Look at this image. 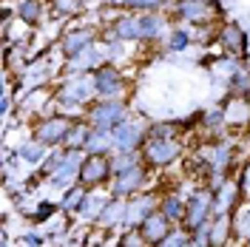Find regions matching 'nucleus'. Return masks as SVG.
Returning <instances> with one entry per match:
<instances>
[{"label": "nucleus", "instance_id": "1", "mask_svg": "<svg viewBox=\"0 0 250 247\" xmlns=\"http://www.w3.org/2000/svg\"><path fill=\"white\" fill-rule=\"evenodd\" d=\"M51 88H54V108L68 117H83L88 103L97 100L91 74H62Z\"/></svg>", "mask_w": 250, "mask_h": 247}, {"label": "nucleus", "instance_id": "2", "mask_svg": "<svg viewBox=\"0 0 250 247\" xmlns=\"http://www.w3.org/2000/svg\"><path fill=\"white\" fill-rule=\"evenodd\" d=\"M94 77V91L103 100H131V77L125 74V68L120 62H103L97 71H91Z\"/></svg>", "mask_w": 250, "mask_h": 247}, {"label": "nucleus", "instance_id": "3", "mask_svg": "<svg viewBox=\"0 0 250 247\" xmlns=\"http://www.w3.org/2000/svg\"><path fill=\"white\" fill-rule=\"evenodd\" d=\"M128 114H131V100H103V97L88 103V108L83 111L88 125L100 128V131H114Z\"/></svg>", "mask_w": 250, "mask_h": 247}, {"label": "nucleus", "instance_id": "4", "mask_svg": "<svg viewBox=\"0 0 250 247\" xmlns=\"http://www.w3.org/2000/svg\"><path fill=\"white\" fill-rule=\"evenodd\" d=\"M182 156H185L182 137H176V139H148V142L142 145V159H145V165L154 168L156 173L173 168L176 162H182Z\"/></svg>", "mask_w": 250, "mask_h": 247}, {"label": "nucleus", "instance_id": "5", "mask_svg": "<svg viewBox=\"0 0 250 247\" xmlns=\"http://www.w3.org/2000/svg\"><path fill=\"white\" fill-rule=\"evenodd\" d=\"M185 199H188V207H185L182 227L193 233V230H199V227H205L213 219V187H208L205 182H199Z\"/></svg>", "mask_w": 250, "mask_h": 247}, {"label": "nucleus", "instance_id": "6", "mask_svg": "<svg viewBox=\"0 0 250 247\" xmlns=\"http://www.w3.org/2000/svg\"><path fill=\"white\" fill-rule=\"evenodd\" d=\"M154 168H148L145 162H140L137 168L131 170H123V173H114L108 182V190L111 196H120V199H131L134 193H140V190H148L151 182H154Z\"/></svg>", "mask_w": 250, "mask_h": 247}, {"label": "nucleus", "instance_id": "7", "mask_svg": "<svg viewBox=\"0 0 250 247\" xmlns=\"http://www.w3.org/2000/svg\"><path fill=\"white\" fill-rule=\"evenodd\" d=\"M71 120L68 114H46V117H37L31 123V137L40 139L46 148H62V142L68 137V128H71Z\"/></svg>", "mask_w": 250, "mask_h": 247}, {"label": "nucleus", "instance_id": "8", "mask_svg": "<svg viewBox=\"0 0 250 247\" xmlns=\"http://www.w3.org/2000/svg\"><path fill=\"white\" fill-rule=\"evenodd\" d=\"M168 15L176 23H188V26H202L210 20H219V6L216 0H173Z\"/></svg>", "mask_w": 250, "mask_h": 247}, {"label": "nucleus", "instance_id": "9", "mask_svg": "<svg viewBox=\"0 0 250 247\" xmlns=\"http://www.w3.org/2000/svg\"><path fill=\"white\" fill-rule=\"evenodd\" d=\"M111 137H114L117 151H142V145L148 142V123L137 114H128L123 123L111 131Z\"/></svg>", "mask_w": 250, "mask_h": 247}, {"label": "nucleus", "instance_id": "10", "mask_svg": "<svg viewBox=\"0 0 250 247\" xmlns=\"http://www.w3.org/2000/svg\"><path fill=\"white\" fill-rule=\"evenodd\" d=\"M216 48L222 54L248 60V51H250L248 29L239 26V23H233V20H222V23H219V31H216Z\"/></svg>", "mask_w": 250, "mask_h": 247}, {"label": "nucleus", "instance_id": "11", "mask_svg": "<svg viewBox=\"0 0 250 247\" xmlns=\"http://www.w3.org/2000/svg\"><path fill=\"white\" fill-rule=\"evenodd\" d=\"M171 26H173V17L168 12H142L140 15V46H145V48L162 46Z\"/></svg>", "mask_w": 250, "mask_h": 247}, {"label": "nucleus", "instance_id": "12", "mask_svg": "<svg viewBox=\"0 0 250 247\" xmlns=\"http://www.w3.org/2000/svg\"><path fill=\"white\" fill-rule=\"evenodd\" d=\"M100 40V29L97 26H88V23H83V26H68V29L60 34V40H57V51H60L62 60H68V57H74L80 54L83 48H88L91 43Z\"/></svg>", "mask_w": 250, "mask_h": 247}, {"label": "nucleus", "instance_id": "13", "mask_svg": "<svg viewBox=\"0 0 250 247\" xmlns=\"http://www.w3.org/2000/svg\"><path fill=\"white\" fill-rule=\"evenodd\" d=\"M159 196H162V190L159 187H148V190H140V193H134L131 199H128V207H125V227H140L145 219L151 216L154 210H159Z\"/></svg>", "mask_w": 250, "mask_h": 247}, {"label": "nucleus", "instance_id": "14", "mask_svg": "<svg viewBox=\"0 0 250 247\" xmlns=\"http://www.w3.org/2000/svg\"><path fill=\"white\" fill-rule=\"evenodd\" d=\"M83 159H85V151H68L65 148V159L60 162V168L54 170L51 176H46V187L62 193L65 187L80 182V165H83Z\"/></svg>", "mask_w": 250, "mask_h": 247}, {"label": "nucleus", "instance_id": "15", "mask_svg": "<svg viewBox=\"0 0 250 247\" xmlns=\"http://www.w3.org/2000/svg\"><path fill=\"white\" fill-rule=\"evenodd\" d=\"M103 62H108V57H105L103 40H97V43H91L88 48H83L80 54L62 60V74H91V71H97Z\"/></svg>", "mask_w": 250, "mask_h": 247}, {"label": "nucleus", "instance_id": "16", "mask_svg": "<svg viewBox=\"0 0 250 247\" xmlns=\"http://www.w3.org/2000/svg\"><path fill=\"white\" fill-rule=\"evenodd\" d=\"M111 176V156H97V154H85L83 165H80V182L85 187H108Z\"/></svg>", "mask_w": 250, "mask_h": 247}, {"label": "nucleus", "instance_id": "17", "mask_svg": "<svg viewBox=\"0 0 250 247\" xmlns=\"http://www.w3.org/2000/svg\"><path fill=\"white\" fill-rule=\"evenodd\" d=\"M245 190V185H239L236 179H225L219 187H213V216H219V213H233L236 207H239V202H242V193Z\"/></svg>", "mask_w": 250, "mask_h": 247}, {"label": "nucleus", "instance_id": "18", "mask_svg": "<svg viewBox=\"0 0 250 247\" xmlns=\"http://www.w3.org/2000/svg\"><path fill=\"white\" fill-rule=\"evenodd\" d=\"M15 9H17V20L29 31L40 29L46 23V17L51 15V3L48 0H17Z\"/></svg>", "mask_w": 250, "mask_h": 247}, {"label": "nucleus", "instance_id": "19", "mask_svg": "<svg viewBox=\"0 0 250 247\" xmlns=\"http://www.w3.org/2000/svg\"><path fill=\"white\" fill-rule=\"evenodd\" d=\"M125 207H128V199H120V196H111L103 207V213L97 219V230L103 233H120L125 227Z\"/></svg>", "mask_w": 250, "mask_h": 247}, {"label": "nucleus", "instance_id": "20", "mask_svg": "<svg viewBox=\"0 0 250 247\" xmlns=\"http://www.w3.org/2000/svg\"><path fill=\"white\" fill-rule=\"evenodd\" d=\"M171 227H173V222L162 210H154L151 216L142 222L137 230L142 233V239H145V245L148 247H162V242H165V236L171 233Z\"/></svg>", "mask_w": 250, "mask_h": 247}, {"label": "nucleus", "instance_id": "21", "mask_svg": "<svg viewBox=\"0 0 250 247\" xmlns=\"http://www.w3.org/2000/svg\"><path fill=\"white\" fill-rule=\"evenodd\" d=\"M108 199H111L108 187H94V190H88V196L83 199V205H80V210H77V216H74V219L83 222V225H88V227H94Z\"/></svg>", "mask_w": 250, "mask_h": 247}, {"label": "nucleus", "instance_id": "22", "mask_svg": "<svg viewBox=\"0 0 250 247\" xmlns=\"http://www.w3.org/2000/svg\"><path fill=\"white\" fill-rule=\"evenodd\" d=\"M225 120H228V131H248L250 100H245V97H225Z\"/></svg>", "mask_w": 250, "mask_h": 247}, {"label": "nucleus", "instance_id": "23", "mask_svg": "<svg viewBox=\"0 0 250 247\" xmlns=\"http://www.w3.org/2000/svg\"><path fill=\"white\" fill-rule=\"evenodd\" d=\"M236 242V227H233V213H219L210 222L208 230V245L210 247H228Z\"/></svg>", "mask_w": 250, "mask_h": 247}, {"label": "nucleus", "instance_id": "24", "mask_svg": "<svg viewBox=\"0 0 250 247\" xmlns=\"http://www.w3.org/2000/svg\"><path fill=\"white\" fill-rule=\"evenodd\" d=\"M48 151H51V148H46L40 139H34V137L23 139V142H17V145H15L17 159H20L26 168H31V170H37L40 165H43V159L48 156Z\"/></svg>", "mask_w": 250, "mask_h": 247}, {"label": "nucleus", "instance_id": "25", "mask_svg": "<svg viewBox=\"0 0 250 247\" xmlns=\"http://www.w3.org/2000/svg\"><path fill=\"white\" fill-rule=\"evenodd\" d=\"M199 134H205V139H216L222 134H228V120H225V103L213 105L199 114Z\"/></svg>", "mask_w": 250, "mask_h": 247}, {"label": "nucleus", "instance_id": "26", "mask_svg": "<svg viewBox=\"0 0 250 247\" xmlns=\"http://www.w3.org/2000/svg\"><path fill=\"white\" fill-rule=\"evenodd\" d=\"M193 43V29L188 26V23H176L173 20L171 31H168V37H165V43H162V51H168V54H182L188 51Z\"/></svg>", "mask_w": 250, "mask_h": 247}, {"label": "nucleus", "instance_id": "27", "mask_svg": "<svg viewBox=\"0 0 250 247\" xmlns=\"http://www.w3.org/2000/svg\"><path fill=\"white\" fill-rule=\"evenodd\" d=\"M185 207H188V199L176 190V187H173V190H162V196H159V210L171 219L173 225H182Z\"/></svg>", "mask_w": 250, "mask_h": 247}, {"label": "nucleus", "instance_id": "28", "mask_svg": "<svg viewBox=\"0 0 250 247\" xmlns=\"http://www.w3.org/2000/svg\"><path fill=\"white\" fill-rule=\"evenodd\" d=\"M88 190L91 187H85L83 182H74L71 187H65L60 193V216H77V210H80V205H83V199L88 196Z\"/></svg>", "mask_w": 250, "mask_h": 247}, {"label": "nucleus", "instance_id": "29", "mask_svg": "<svg viewBox=\"0 0 250 247\" xmlns=\"http://www.w3.org/2000/svg\"><path fill=\"white\" fill-rule=\"evenodd\" d=\"M225 97H245V100H250V65H248V60L225 80Z\"/></svg>", "mask_w": 250, "mask_h": 247}, {"label": "nucleus", "instance_id": "30", "mask_svg": "<svg viewBox=\"0 0 250 247\" xmlns=\"http://www.w3.org/2000/svg\"><path fill=\"white\" fill-rule=\"evenodd\" d=\"M85 154H97V156H111L117 148H114V137L111 131H100V128H91V134L85 139Z\"/></svg>", "mask_w": 250, "mask_h": 247}, {"label": "nucleus", "instance_id": "31", "mask_svg": "<svg viewBox=\"0 0 250 247\" xmlns=\"http://www.w3.org/2000/svg\"><path fill=\"white\" fill-rule=\"evenodd\" d=\"M88 134H91L88 120H85V117H74V120H71V128H68V137L62 142V148H68V151H83Z\"/></svg>", "mask_w": 250, "mask_h": 247}, {"label": "nucleus", "instance_id": "32", "mask_svg": "<svg viewBox=\"0 0 250 247\" xmlns=\"http://www.w3.org/2000/svg\"><path fill=\"white\" fill-rule=\"evenodd\" d=\"M233 227H236V242L250 245V199H242L239 207L233 210Z\"/></svg>", "mask_w": 250, "mask_h": 247}, {"label": "nucleus", "instance_id": "33", "mask_svg": "<svg viewBox=\"0 0 250 247\" xmlns=\"http://www.w3.org/2000/svg\"><path fill=\"white\" fill-rule=\"evenodd\" d=\"M51 3V17L54 20H71L85 12L88 0H48Z\"/></svg>", "mask_w": 250, "mask_h": 247}, {"label": "nucleus", "instance_id": "34", "mask_svg": "<svg viewBox=\"0 0 250 247\" xmlns=\"http://www.w3.org/2000/svg\"><path fill=\"white\" fill-rule=\"evenodd\" d=\"M185 125L179 120H159V123H148V139H176L182 137Z\"/></svg>", "mask_w": 250, "mask_h": 247}, {"label": "nucleus", "instance_id": "35", "mask_svg": "<svg viewBox=\"0 0 250 247\" xmlns=\"http://www.w3.org/2000/svg\"><path fill=\"white\" fill-rule=\"evenodd\" d=\"M54 216H60V202L54 199H37V205H34V213H31V225L34 227H40V225H48Z\"/></svg>", "mask_w": 250, "mask_h": 247}, {"label": "nucleus", "instance_id": "36", "mask_svg": "<svg viewBox=\"0 0 250 247\" xmlns=\"http://www.w3.org/2000/svg\"><path fill=\"white\" fill-rule=\"evenodd\" d=\"M140 162H145V159H142V151H114V154H111V170H114V173L137 168Z\"/></svg>", "mask_w": 250, "mask_h": 247}, {"label": "nucleus", "instance_id": "37", "mask_svg": "<svg viewBox=\"0 0 250 247\" xmlns=\"http://www.w3.org/2000/svg\"><path fill=\"white\" fill-rule=\"evenodd\" d=\"M245 60H239V57H230V54H222L216 62H210V74H213V80H228L230 74H233L236 68L242 65Z\"/></svg>", "mask_w": 250, "mask_h": 247}, {"label": "nucleus", "instance_id": "38", "mask_svg": "<svg viewBox=\"0 0 250 247\" xmlns=\"http://www.w3.org/2000/svg\"><path fill=\"white\" fill-rule=\"evenodd\" d=\"M103 46H105L108 62H120V65H123L125 60H131V51L125 48V46H131V43H123V40H103Z\"/></svg>", "mask_w": 250, "mask_h": 247}, {"label": "nucleus", "instance_id": "39", "mask_svg": "<svg viewBox=\"0 0 250 247\" xmlns=\"http://www.w3.org/2000/svg\"><path fill=\"white\" fill-rule=\"evenodd\" d=\"M162 247H190V230H185L182 225H173L171 233L165 236Z\"/></svg>", "mask_w": 250, "mask_h": 247}, {"label": "nucleus", "instance_id": "40", "mask_svg": "<svg viewBox=\"0 0 250 247\" xmlns=\"http://www.w3.org/2000/svg\"><path fill=\"white\" fill-rule=\"evenodd\" d=\"M62 159H65V148H51V151H48V156L46 159H43V165H40V173H43V179H46V176H51V173H54V170L60 168V162Z\"/></svg>", "mask_w": 250, "mask_h": 247}, {"label": "nucleus", "instance_id": "41", "mask_svg": "<svg viewBox=\"0 0 250 247\" xmlns=\"http://www.w3.org/2000/svg\"><path fill=\"white\" fill-rule=\"evenodd\" d=\"M48 242H51V239H48L46 230H26L17 239V245H29V247H43V245H48Z\"/></svg>", "mask_w": 250, "mask_h": 247}, {"label": "nucleus", "instance_id": "42", "mask_svg": "<svg viewBox=\"0 0 250 247\" xmlns=\"http://www.w3.org/2000/svg\"><path fill=\"white\" fill-rule=\"evenodd\" d=\"M248 145H250V128H248Z\"/></svg>", "mask_w": 250, "mask_h": 247}]
</instances>
